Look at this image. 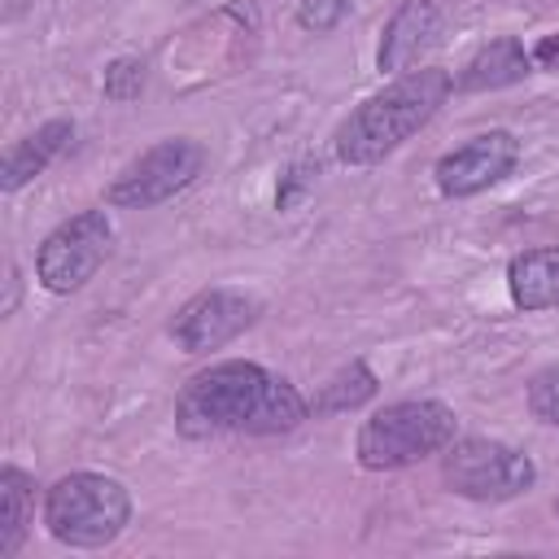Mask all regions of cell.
I'll use <instances>...</instances> for the list:
<instances>
[{
  "mask_svg": "<svg viewBox=\"0 0 559 559\" xmlns=\"http://www.w3.org/2000/svg\"><path fill=\"white\" fill-rule=\"evenodd\" d=\"M367 397H376V376H371V367L367 362H349V367H341L319 393H314V411L319 415H328V411H354V406H362Z\"/></svg>",
  "mask_w": 559,
  "mask_h": 559,
  "instance_id": "cell-15",
  "label": "cell"
},
{
  "mask_svg": "<svg viewBox=\"0 0 559 559\" xmlns=\"http://www.w3.org/2000/svg\"><path fill=\"white\" fill-rule=\"evenodd\" d=\"M114 240L109 214L105 210H83L74 218H66L57 231L44 236L39 253H35V275L48 293H79L105 262Z\"/></svg>",
  "mask_w": 559,
  "mask_h": 559,
  "instance_id": "cell-7",
  "label": "cell"
},
{
  "mask_svg": "<svg viewBox=\"0 0 559 559\" xmlns=\"http://www.w3.org/2000/svg\"><path fill=\"white\" fill-rule=\"evenodd\" d=\"M314 175H319V166H310V162H297V166L288 170V179L280 183V192H275V205H280V210H288V205H293V201H297V197L310 188V179H314Z\"/></svg>",
  "mask_w": 559,
  "mask_h": 559,
  "instance_id": "cell-19",
  "label": "cell"
},
{
  "mask_svg": "<svg viewBox=\"0 0 559 559\" xmlns=\"http://www.w3.org/2000/svg\"><path fill=\"white\" fill-rule=\"evenodd\" d=\"M253 319H258L253 297H245L236 288H205V293H197L179 306V314L170 319V336L188 354H205V349H218V345L236 341Z\"/></svg>",
  "mask_w": 559,
  "mask_h": 559,
  "instance_id": "cell-8",
  "label": "cell"
},
{
  "mask_svg": "<svg viewBox=\"0 0 559 559\" xmlns=\"http://www.w3.org/2000/svg\"><path fill=\"white\" fill-rule=\"evenodd\" d=\"M454 79L437 66H424V70H411L402 74L397 83H389L384 92L367 96L332 135V148H336V162L345 166H371V162H384L389 153H397L419 127L432 122V114L445 105Z\"/></svg>",
  "mask_w": 559,
  "mask_h": 559,
  "instance_id": "cell-2",
  "label": "cell"
},
{
  "mask_svg": "<svg viewBox=\"0 0 559 559\" xmlns=\"http://www.w3.org/2000/svg\"><path fill=\"white\" fill-rule=\"evenodd\" d=\"M345 13H349V0H301V4H297V26L323 35V31H332Z\"/></svg>",
  "mask_w": 559,
  "mask_h": 559,
  "instance_id": "cell-18",
  "label": "cell"
},
{
  "mask_svg": "<svg viewBox=\"0 0 559 559\" xmlns=\"http://www.w3.org/2000/svg\"><path fill=\"white\" fill-rule=\"evenodd\" d=\"M140 92H144V61H135V57L109 61V70H105V96L109 100H135Z\"/></svg>",
  "mask_w": 559,
  "mask_h": 559,
  "instance_id": "cell-17",
  "label": "cell"
},
{
  "mask_svg": "<svg viewBox=\"0 0 559 559\" xmlns=\"http://www.w3.org/2000/svg\"><path fill=\"white\" fill-rule=\"evenodd\" d=\"M306 415L310 402L284 376L240 358L197 371L175 397V428L192 441L293 432Z\"/></svg>",
  "mask_w": 559,
  "mask_h": 559,
  "instance_id": "cell-1",
  "label": "cell"
},
{
  "mask_svg": "<svg viewBox=\"0 0 559 559\" xmlns=\"http://www.w3.org/2000/svg\"><path fill=\"white\" fill-rule=\"evenodd\" d=\"M555 515H559V498H555Z\"/></svg>",
  "mask_w": 559,
  "mask_h": 559,
  "instance_id": "cell-20",
  "label": "cell"
},
{
  "mask_svg": "<svg viewBox=\"0 0 559 559\" xmlns=\"http://www.w3.org/2000/svg\"><path fill=\"white\" fill-rule=\"evenodd\" d=\"M74 140V122L70 118H52L44 122L39 131H31L26 140H17L9 153H4V170H0V188L4 192H17L22 183H31L35 175H44V166Z\"/></svg>",
  "mask_w": 559,
  "mask_h": 559,
  "instance_id": "cell-11",
  "label": "cell"
},
{
  "mask_svg": "<svg viewBox=\"0 0 559 559\" xmlns=\"http://www.w3.org/2000/svg\"><path fill=\"white\" fill-rule=\"evenodd\" d=\"M441 26H445V4L441 0H402L397 13L389 17L384 35H380V70L397 74V70H411L437 39H441Z\"/></svg>",
  "mask_w": 559,
  "mask_h": 559,
  "instance_id": "cell-10",
  "label": "cell"
},
{
  "mask_svg": "<svg viewBox=\"0 0 559 559\" xmlns=\"http://www.w3.org/2000/svg\"><path fill=\"white\" fill-rule=\"evenodd\" d=\"M528 411H533V419H542V424H555L559 428V362H550V367H542L533 380H528Z\"/></svg>",
  "mask_w": 559,
  "mask_h": 559,
  "instance_id": "cell-16",
  "label": "cell"
},
{
  "mask_svg": "<svg viewBox=\"0 0 559 559\" xmlns=\"http://www.w3.org/2000/svg\"><path fill=\"white\" fill-rule=\"evenodd\" d=\"M441 476L454 493L476 498V502H507L520 498L524 489H533L537 467L524 450L507 445V441H489V437H463L445 445V463Z\"/></svg>",
  "mask_w": 559,
  "mask_h": 559,
  "instance_id": "cell-5",
  "label": "cell"
},
{
  "mask_svg": "<svg viewBox=\"0 0 559 559\" xmlns=\"http://www.w3.org/2000/svg\"><path fill=\"white\" fill-rule=\"evenodd\" d=\"M35 515V480L22 467H0V559L17 555Z\"/></svg>",
  "mask_w": 559,
  "mask_h": 559,
  "instance_id": "cell-14",
  "label": "cell"
},
{
  "mask_svg": "<svg viewBox=\"0 0 559 559\" xmlns=\"http://www.w3.org/2000/svg\"><path fill=\"white\" fill-rule=\"evenodd\" d=\"M507 288H511V301L520 310H550V306H559V245L528 249V253L511 258Z\"/></svg>",
  "mask_w": 559,
  "mask_h": 559,
  "instance_id": "cell-13",
  "label": "cell"
},
{
  "mask_svg": "<svg viewBox=\"0 0 559 559\" xmlns=\"http://www.w3.org/2000/svg\"><path fill=\"white\" fill-rule=\"evenodd\" d=\"M520 162V144L511 131H485L472 135L467 144H459L454 153H445L437 162V188L445 197H476L485 188H493L502 175H511V166Z\"/></svg>",
  "mask_w": 559,
  "mask_h": 559,
  "instance_id": "cell-9",
  "label": "cell"
},
{
  "mask_svg": "<svg viewBox=\"0 0 559 559\" xmlns=\"http://www.w3.org/2000/svg\"><path fill=\"white\" fill-rule=\"evenodd\" d=\"M450 441H454V411L432 397H406L362 419L354 437V454L367 472H397L445 450Z\"/></svg>",
  "mask_w": 559,
  "mask_h": 559,
  "instance_id": "cell-3",
  "label": "cell"
},
{
  "mask_svg": "<svg viewBox=\"0 0 559 559\" xmlns=\"http://www.w3.org/2000/svg\"><path fill=\"white\" fill-rule=\"evenodd\" d=\"M131 520V493L100 472H70L44 493V524L61 546L100 550Z\"/></svg>",
  "mask_w": 559,
  "mask_h": 559,
  "instance_id": "cell-4",
  "label": "cell"
},
{
  "mask_svg": "<svg viewBox=\"0 0 559 559\" xmlns=\"http://www.w3.org/2000/svg\"><path fill=\"white\" fill-rule=\"evenodd\" d=\"M205 166V148L197 140H162L153 148H144L109 188L105 201L114 210H153L162 201H170L175 192H183Z\"/></svg>",
  "mask_w": 559,
  "mask_h": 559,
  "instance_id": "cell-6",
  "label": "cell"
},
{
  "mask_svg": "<svg viewBox=\"0 0 559 559\" xmlns=\"http://www.w3.org/2000/svg\"><path fill=\"white\" fill-rule=\"evenodd\" d=\"M528 70H533V57L524 52V44L511 39V35H502V39L485 44V48L463 66V74H459L454 87H459V92H498V87L520 83Z\"/></svg>",
  "mask_w": 559,
  "mask_h": 559,
  "instance_id": "cell-12",
  "label": "cell"
}]
</instances>
